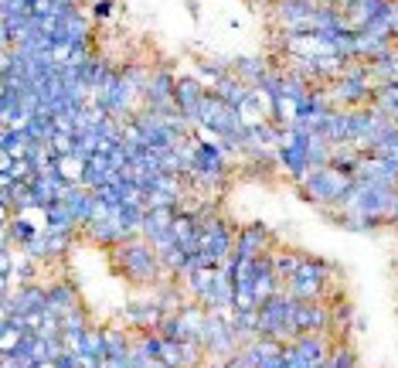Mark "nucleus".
Wrapping results in <instances>:
<instances>
[{"label": "nucleus", "instance_id": "nucleus-1", "mask_svg": "<svg viewBox=\"0 0 398 368\" xmlns=\"http://www.w3.org/2000/svg\"><path fill=\"white\" fill-rule=\"evenodd\" d=\"M116 263L133 283H157L160 276H171L160 252L150 246V239H123L116 249Z\"/></svg>", "mask_w": 398, "mask_h": 368}, {"label": "nucleus", "instance_id": "nucleus-11", "mask_svg": "<svg viewBox=\"0 0 398 368\" xmlns=\"http://www.w3.org/2000/svg\"><path fill=\"white\" fill-rule=\"evenodd\" d=\"M160 362H164L167 368H188L181 341H167V338H164V348H160Z\"/></svg>", "mask_w": 398, "mask_h": 368}, {"label": "nucleus", "instance_id": "nucleus-10", "mask_svg": "<svg viewBox=\"0 0 398 368\" xmlns=\"http://www.w3.org/2000/svg\"><path fill=\"white\" fill-rule=\"evenodd\" d=\"M102 334H106V351H109V358H123V355H130V338L123 334V331L116 328H102Z\"/></svg>", "mask_w": 398, "mask_h": 368}, {"label": "nucleus", "instance_id": "nucleus-12", "mask_svg": "<svg viewBox=\"0 0 398 368\" xmlns=\"http://www.w3.org/2000/svg\"><path fill=\"white\" fill-rule=\"evenodd\" d=\"M327 365H330V368H358V358H354V351H351V348H344V345H337Z\"/></svg>", "mask_w": 398, "mask_h": 368}, {"label": "nucleus", "instance_id": "nucleus-5", "mask_svg": "<svg viewBox=\"0 0 398 368\" xmlns=\"http://www.w3.org/2000/svg\"><path fill=\"white\" fill-rule=\"evenodd\" d=\"M205 85L198 82L194 76L188 78H177V93H174V99H177V113L184 119H198L201 117V102H205Z\"/></svg>", "mask_w": 398, "mask_h": 368}, {"label": "nucleus", "instance_id": "nucleus-7", "mask_svg": "<svg viewBox=\"0 0 398 368\" xmlns=\"http://www.w3.org/2000/svg\"><path fill=\"white\" fill-rule=\"evenodd\" d=\"M7 297H11L14 314H35V310L48 307V290H41L38 283H24V287H18L14 293H7Z\"/></svg>", "mask_w": 398, "mask_h": 368}, {"label": "nucleus", "instance_id": "nucleus-13", "mask_svg": "<svg viewBox=\"0 0 398 368\" xmlns=\"http://www.w3.org/2000/svg\"><path fill=\"white\" fill-rule=\"evenodd\" d=\"M113 7H116V0H95V20H109L113 18Z\"/></svg>", "mask_w": 398, "mask_h": 368}, {"label": "nucleus", "instance_id": "nucleus-6", "mask_svg": "<svg viewBox=\"0 0 398 368\" xmlns=\"http://www.w3.org/2000/svg\"><path fill=\"white\" fill-rule=\"evenodd\" d=\"M123 321L136 328L140 334H147V331H157L160 328V321H164V310L153 307L150 300H140V304H133V307L123 310Z\"/></svg>", "mask_w": 398, "mask_h": 368}, {"label": "nucleus", "instance_id": "nucleus-9", "mask_svg": "<svg viewBox=\"0 0 398 368\" xmlns=\"http://www.w3.org/2000/svg\"><path fill=\"white\" fill-rule=\"evenodd\" d=\"M48 307L58 310V314H68V310L78 307V297H76V287L72 283H55L48 290Z\"/></svg>", "mask_w": 398, "mask_h": 368}, {"label": "nucleus", "instance_id": "nucleus-15", "mask_svg": "<svg viewBox=\"0 0 398 368\" xmlns=\"http://www.w3.org/2000/svg\"><path fill=\"white\" fill-rule=\"evenodd\" d=\"M323 7H341V0H320Z\"/></svg>", "mask_w": 398, "mask_h": 368}, {"label": "nucleus", "instance_id": "nucleus-8", "mask_svg": "<svg viewBox=\"0 0 398 368\" xmlns=\"http://www.w3.org/2000/svg\"><path fill=\"white\" fill-rule=\"evenodd\" d=\"M303 252H293V249H279L272 252V270L279 276V283H289V280H296L300 270H303Z\"/></svg>", "mask_w": 398, "mask_h": 368}, {"label": "nucleus", "instance_id": "nucleus-3", "mask_svg": "<svg viewBox=\"0 0 398 368\" xmlns=\"http://www.w3.org/2000/svg\"><path fill=\"white\" fill-rule=\"evenodd\" d=\"M269 252V229L265 225H246L242 232H239V242H235V263L239 266H248V263H255L259 256Z\"/></svg>", "mask_w": 398, "mask_h": 368}, {"label": "nucleus", "instance_id": "nucleus-2", "mask_svg": "<svg viewBox=\"0 0 398 368\" xmlns=\"http://www.w3.org/2000/svg\"><path fill=\"white\" fill-rule=\"evenodd\" d=\"M351 191V177L341 174V171H334L330 164L320 167V171H313V174L303 181V194L310 201H317V205H334V201H344Z\"/></svg>", "mask_w": 398, "mask_h": 368}, {"label": "nucleus", "instance_id": "nucleus-14", "mask_svg": "<svg viewBox=\"0 0 398 368\" xmlns=\"http://www.w3.org/2000/svg\"><path fill=\"white\" fill-rule=\"evenodd\" d=\"M38 368H61V365H58L55 358H44V362H38Z\"/></svg>", "mask_w": 398, "mask_h": 368}, {"label": "nucleus", "instance_id": "nucleus-4", "mask_svg": "<svg viewBox=\"0 0 398 368\" xmlns=\"http://www.w3.org/2000/svg\"><path fill=\"white\" fill-rule=\"evenodd\" d=\"M293 348L310 368H323L334 355V345L327 334H300V338H293Z\"/></svg>", "mask_w": 398, "mask_h": 368}]
</instances>
